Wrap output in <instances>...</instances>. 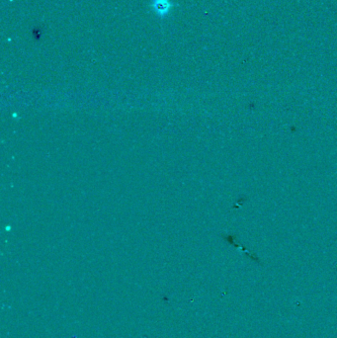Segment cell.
<instances>
[{
  "label": "cell",
  "instance_id": "cell-1",
  "mask_svg": "<svg viewBox=\"0 0 337 338\" xmlns=\"http://www.w3.org/2000/svg\"><path fill=\"white\" fill-rule=\"evenodd\" d=\"M174 7L171 0H151L150 8L158 18H165L170 14Z\"/></svg>",
  "mask_w": 337,
  "mask_h": 338
}]
</instances>
